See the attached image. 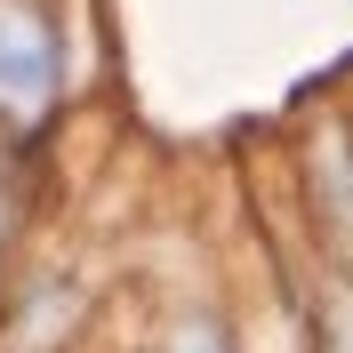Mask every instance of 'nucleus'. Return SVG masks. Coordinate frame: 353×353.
Returning a JSON list of instances; mask_svg holds the SVG:
<instances>
[{"instance_id": "obj_1", "label": "nucleus", "mask_w": 353, "mask_h": 353, "mask_svg": "<svg viewBox=\"0 0 353 353\" xmlns=\"http://www.w3.org/2000/svg\"><path fill=\"white\" fill-rule=\"evenodd\" d=\"M48 88H57V48H48V24L32 0H0V112H32L48 105Z\"/></svg>"}, {"instance_id": "obj_2", "label": "nucleus", "mask_w": 353, "mask_h": 353, "mask_svg": "<svg viewBox=\"0 0 353 353\" xmlns=\"http://www.w3.org/2000/svg\"><path fill=\"white\" fill-rule=\"evenodd\" d=\"M176 353H225V337L201 321V330H176Z\"/></svg>"}]
</instances>
